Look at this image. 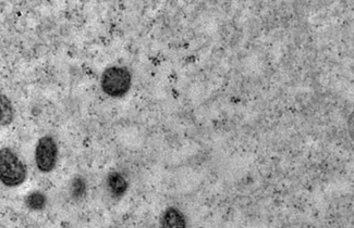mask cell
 I'll list each match as a JSON object with an SVG mask.
<instances>
[{
    "instance_id": "1",
    "label": "cell",
    "mask_w": 354,
    "mask_h": 228,
    "mask_svg": "<svg viewBox=\"0 0 354 228\" xmlns=\"http://www.w3.org/2000/svg\"><path fill=\"white\" fill-rule=\"evenodd\" d=\"M25 166L10 148L0 149V182L7 187H18L25 181Z\"/></svg>"
},
{
    "instance_id": "5",
    "label": "cell",
    "mask_w": 354,
    "mask_h": 228,
    "mask_svg": "<svg viewBox=\"0 0 354 228\" xmlns=\"http://www.w3.org/2000/svg\"><path fill=\"white\" fill-rule=\"evenodd\" d=\"M107 185H108V188H110L112 196L116 198L121 197L128 190V182L118 172H112L108 175Z\"/></svg>"
},
{
    "instance_id": "8",
    "label": "cell",
    "mask_w": 354,
    "mask_h": 228,
    "mask_svg": "<svg viewBox=\"0 0 354 228\" xmlns=\"http://www.w3.org/2000/svg\"><path fill=\"white\" fill-rule=\"evenodd\" d=\"M71 194L74 198L83 197L85 194V182L81 177H76L71 183Z\"/></svg>"
},
{
    "instance_id": "2",
    "label": "cell",
    "mask_w": 354,
    "mask_h": 228,
    "mask_svg": "<svg viewBox=\"0 0 354 228\" xmlns=\"http://www.w3.org/2000/svg\"><path fill=\"white\" fill-rule=\"evenodd\" d=\"M101 85L105 93L112 98L125 96L131 87V74L127 69L112 67L103 73Z\"/></svg>"
},
{
    "instance_id": "3",
    "label": "cell",
    "mask_w": 354,
    "mask_h": 228,
    "mask_svg": "<svg viewBox=\"0 0 354 228\" xmlns=\"http://www.w3.org/2000/svg\"><path fill=\"white\" fill-rule=\"evenodd\" d=\"M58 160V147L50 136L41 138L35 148V162L37 169L43 173H50L55 169Z\"/></svg>"
},
{
    "instance_id": "7",
    "label": "cell",
    "mask_w": 354,
    "mask_h": 228,
    "mask_svg": "<svg viewBox=\"0 0 354 228\" xmlns=\"http://www.w3.org/2000/svg\"><path fill=\"white\" fill-rule=\"evenodd\" d=\"M26 207H29L32 211H42L46 203H48V198L43 192H33L28 194L24 200Z\"/></svg>"
},
{
    "instance_id": "6",
    "label": "cell",
    "mask_w": 354,
    "mask_h": 228,
    "mask_svg": "<svg viewBox=\"0 0 354 228\" xmlns=\"http://www.w3.org/2000/svg\"><path fill=\"white\" fill-rule=\"evenodd\" d=\"M14 119V110L8 97L0 95V126H7Z\"/></svg>"
},
{
    "instance_id": "4",
    "label": "cell",
    "mask_w": 354,
    "mask_h": 228,
    "mask_svg": "<svg viewBox=\"0 0 354 228\" xmlns=\"http://www.w3.org/2000/svg\"><path fill=\"white\" fill-rule=\"evenodd\" d=\"M162 228H187L183 212L177 207H168L163 216Z\"/></svg>"
}]
</instances>
